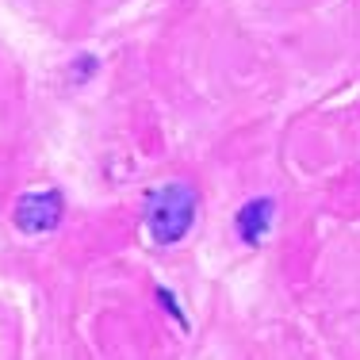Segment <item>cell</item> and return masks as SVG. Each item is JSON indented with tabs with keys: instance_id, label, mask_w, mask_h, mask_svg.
I'll use <instances>...</instances> for the list:
<instances>
[{
	"instance_id": "cell-1",
	"label": "cell",
	"mask_w": 360,
	"mask_h": 360,
	"mask_svg": "<svg viewBox=\"0 0 360 360\" xmlns=\"http://www.w3.org/2000/svg\"><path fill=\"white\" fill-rule=\"evenodd\" d=\"M200 211V192L184 180H169V184L153 188L146 200V226L158 245H176L188 238Z\"/></svg>"
},
{
	"instance_id": "cell-2",
	"label": "cell",
	"mask_w": 360,
	"mask_h": 360,
	"mask_svg": "<svg viewBox=\"0 0 360 360\" xmlns=\"http://www.w3.org/2000/svg\"><path fill=\"white\" fill-rule=\"evenodd\" d=\"M65 219V195L58 188H39V192H23L12 207V222L20 234L27 238H39V234H50L58 230Z\"/></svg>"
},
{
	"instance_id": "cell-3",
	"label": "cell",
	"mask_w": 360,
	"mask_h": 360,
	"mask_svg": "<svg viewBox=\"0 0 360 360\" xmlns=\"http://www.w3.org/2000/svg\"><path fill=\"white\" fill-rule=\"evenodd\" d=\"M272 222H276V200H272V195H253V200H245L242 207H238L234 230L245 245H261L264 238H269Z\"/></svg>"
},
{
	"instance_id": "cell-4",
	"label": "cell",
	"mask_w": 360,
	"mask_h": 360,
	"mask_svg": "<svg viewBox=\"0 0 360 360\" xmlns=\"http://www.w3.org/2000/svg\"><path fill=\"white\" fill-rule=\"evenodd\" d=\"M96 65H100V62H96L92 54H81V58H77V62L70 65V77H73V84H84L92 73H96Z\"/></svg>"
}]
</instances>
